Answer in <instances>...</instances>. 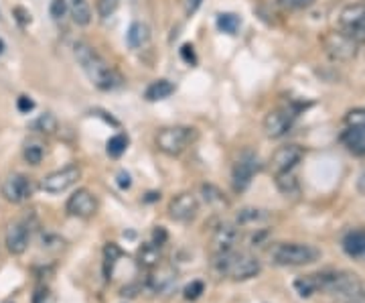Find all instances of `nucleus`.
<instances>
[{"label":"nucleus","mask_w":365,"mask_h":303,"mask_svg":"<svg viewBox=\"0 0 365 303\" xmlns=\"http://www.w3.org/2000/svg\"><path fill=\"white\" fill-rule=\"evenodd\" d=\"M76 59H78V64L83 69V74L90 78V81L96 86V88H100V90H114L118 88L120 84H122V78H120V74H118L114 67L110 66L108 61H106L104 57L100 55V53L96 51L93 47H90L88 43H76Z\"/></svg>","instance_id":"nucleus-1"},{"label":"nucleus","mask_w":365,"mask_h":303,"mask_svg":"<svg viewBox=\"0 0 365 303\" xmlns=\"http://www.w3.org/2000/svg\"><path fill=\"white\" fill-rule=\"evenodd\" d=\"M213 271L232 281H248L260 273L262 264L254 254H248V252H215Z\"/></svg>","instance_id":"nucleus-2"},{"label":"nucleus","mask_w":365,"mask_h":303,"mask_svg":"<svg viewBox=\"0 0 365 303\" xmlns=\"http://www.w3.org/2000/svg\"><path fill=\"white\" fill-rule=\"evenodd\" d=\"M319 287H321V293H329L341 303H357L364 297V285L359 277L347 271L319 273Z\"/></svg>","instance_id":"nucleus-3"},{"label":"nucleus","mask_w":365,"mask_h":303,"mask_svg":"<svg viewBox=\"0 0 365 303\" xmlns=\"http://www.w3.org/2000/svg\"><path fill=\"white\" fill-rule=\"evenodd\" d=\"M272 263L280 267H302L311 264L321 259V251L314 249L313 244H302V242H280L270 249Z\"/></svg>","instance_id":"nucleus-4"},{"label":"nucleus","mask_w":365,"mask_h":303,"mask_svg":"<svg viewBox=\"0 0 365 303\" xmlns=\"http://www.w3.org/2000/svg\"><path fill=\"white\" fill-rule=\"evenodd\" d=\"M197 139V131L191 126H169L157 134V146L165 155H181Z\"/></svg>","instance_id":"nucleus-5"},{"label":"nucleus","mask_w":365,"mask_h":303,"mask_svg":"<svg viewBox=\"0 0 365 303\" xmlns=\"http://www.w3.org/2000/svg\"><path fill=\"white\" fill-rule=\"evenodd\" d=\"M339 33L353 43H365V4H349L341 11Z\"/></svg>","instance_id":"nucleus-6"},{"label":"nucleus","mask_w":365,"mask_h":303,"mask_svg":"<svg viewBox=\"0 0 365 303\" xmlns=\"http://www.w3.org/2000/svg\"><path fill=\"white\" fill-rule=\"evenodd\" d=\"M260 172V159L256 153L252 151H244L234 165V172H232V179H234L235 192H244L248 189V185L252 184L254 175Z\"/></svg>","instance_id":"nucleus-7"},{"label":"nucleus","mask_w":365,"mask_h":303,"mask_svg":"<svg viewBox=\"0 0 365 303\" xmlns=\"http://www.w3.org/2000/svg\"><path fill=\"white\" fill-rule=\"evenodd\" d=\"M79 177H81V169H79L78 165H67V167L59 169V172H53L49 175H45L43 182H41V189L47 192V194H51V196L63 194L71 185L78 184Z\"/></svg>","instance_id":"nucleus-8"},{"label":"nucleus","mask_w":365,"mask_h":303,"mask_svg":"<svg viewBox=\"0 0 365 303\" xmlns=\"http://www.w3.org/2000/svg\"><path fill=\"white\" fill-rule=\"evenodd\" d=\"M2 196L6 202L11 204H23L26 199L33 196L35 192V185L31 182V177H26L23 173H11L0 187Z\"/></svg>","instance_id":"nucleus-9"},{"label":"nucleus","mask_w":365,"mask_h":303,"mask_svg":"<svg viewBox=\"0 0 365 303\" xmlns=\"http://www.w3.org/2000/svg\"><path fill=\"white\" fill-rule=\"evenodd\" d=\"M297 119V110L294 108H276L272 112L266 114L264 119V132L266 136L270 139H280L284 136L290 129H292V122Z\"/></svg>","instance_id":"nucleus-10"},{"label":"nucleus","mask_w":365,"mask_h":303,"mask_svg":"<svg viewBox=\"0 0 365 303\" xmlns=\"http://www.w3.org/2000/svg\"><path fill=\"white\" fill-rule=\"evenodd\" d=\"M179 281V273L175 267L170 264H157L150 273V277L146 281L148 289L153 291L155 295H169L170 291L177 287Z\"/></svg>","instance_id":"nucleus-11"},{"label":"nucleus","mask_w":365,"mask_h":303,"mask_svg":"<svg viewBox=\"0 0 365 303\" xmlns=\"http://www.w3.org/2000/svg\"><path fill=\"white\" fill-rule=\"evenodd\" d=\"M197 212H199V202L193 194H179L170 199L169 216L177 222H191L195 220Z\"/></svg>","instance_id":"nucleus-12"},{"label":"nucleus","mask_w":365,"mask_h":303,"mask_svg":"<svg viewBox=\"0 0 365 303\" xmlns=\"http://www.w3.org/2000/svg\"><path fill=\"white\" fill-rule=\"evenodd\" d=\"M302 157H304L302 146L284 145L280 146V149L272 155V159H270V167H272V172L276 173V175H278V173L292 172V169L299 165Z\"/></svg>","instance_id":"nucleus-13"},{"label":"nucleus","mask_w":365,"mask_h":303,"mask_svg":"<svg viewBox=\"0 0 365 303\" xmlns=\"http://www.w3.org/2000/svg\"><path fill=\"white\" fill-rule=\"evenodd\" d=\"M67 214L76 218H91L98 210V202L91 196L90 189H78L67 199Z\"/></svg>","instance_id":"nucleus-14"},{"label":"nucleus","mask_w":365,"mask_h":303,"mask_svg":"<svg viewBox=\"0 0 365 303\" xmlns=\"http://www.w3.org/2000/svg\"><path fill=\"white\" fill-rule=\"evenodd\" d=\"M29 240H31V226H29V222L16 220L6 230V251L14 254V257H19V254H23L26 251Z\"/></svg>","instance_id":"nucleus-15"},{"label":"nucleus","mask_w":365,"mask_h":303,"mask_svg":"<svg viewBox=\"0 0 365 303\" xmlns=\"http://www.w3.org/2000/svg\"><path fill=\"white\" fill-rule=\"evenodd\" d=\"M237 240H240V232L234 224H220L213 230L211 244H213L215 252H227L234 251Z\"/></svg>","instance_id":"nucleus-16"},{"label":"nucleus","mask_w":365,"mask_h":303,"mask_svg":"<svg viewBox=\"0 0 365 303\" xmlns=\"http://www.w3.org/2000/svg\"><path fill=\"white\" fill-rule=\"evenodd\" d=\"M343 251L355 261H365V230L353 228L343 237Z\"/></svg>","instance_id":"nucleus-17"},{"label":"nucleus","mask_w":365,"mask_h":303,"mask_svg":"<svg viewBox=\"0 0 365 303\" xmlns=\"http://www.w3.org/2000/svg\"><path fill=\"white\" fill-rule=\"evenodd\" d=\"M341 141L343 145L351 151L353 155H365V131L364 129H355V126H347L343 134H341Z\"/></svg>","instance_id":"nucleus-18"},{"label":"nucleus","mask_w":365,"mask_h":303,"mask_svg":"<svg viewBox=\"0 0 365 303\" xmlns=\"http://www.w3.org/2000/svg\"><path fill=\"white\" fill-rule=\"evenodd\" d=\"M327 49L339 59H349L351 55H355V43L351 39H347L345 35L337 33V35H333L331 39L327 41Z\"/></svg>","instance_id":"nucleus-19"},{"label":"nucleus","mask_w":365,"mask_h":303,"mask_svg":"<svg viewBox=\"0 0 365 303\" xmlns=\"http://www.w3.org/2000/svg\"><path fill=\"white\" fill-rule=\"evenodd\" d=\"M160 247H157L155 242H146L143 244L140 249H138V254H136V261L138 264L143 267V269H148V271H153L157 264H160Z\"/></svg>","instance_id":"nucleus-20"},{"label":"nucleus","mask_w":365,"mask_h":303,"mask_svg":"<svg viewBox=\"0 0 365 303\" xmlns=\"http://www.w3.org/2000/svg\"><path fill=\"white\" fill-rule=\"evenodd\" d=\"M170 94H175V86L170 84L169 79H157V81H153V84L146 88L144 98H146L148 102H158V100L169 98Z\"/></svg>","instance_id":"nucleus-21"},{"label":"nucleus","mask_w":365,"mask_h":303,"mask_svg":"<svg viewBox=\"0 0 365 303\" xmlns=\"http://www.w3.org/2000/svg\"><path fill=\"white\" fill-rule=\"evenodd\" d=\"M45 153H47V146L43 145L39 139H29L23 146V157L29 165H41Z\"/></svg>","instance_id":"nucleus-22"},{"label":"nucleus","mask_w":365,"mask_h":303,"mask_svg":"<svg viewBox=\"0 0 365 303\" xmlns=\"http://www.w3.org/2000/svg\"><path fill=\"white\" fill-rule=\"evenodd\" d=\"M148 26L144 23H132L130 29H128V35H126V41H128V47L130 49H140L143 45L148 43Z\"/></svg>","instance_id":"nucleus-23"},{"label":"nucleus","mask_w":365,"mask_h":303,"mask_svg":"<svg viewBox=\"0 0 365 303\" xmlns=\"http://www.w3.org/2000/svg\"><path fill=\"white\" fill-rule=\"evenodd\" d=\"M294 289H297L300 297H313L314 293H321V287H319V273L297 279L294 281Z\"/></svg>","instance_id":"nucleus-24"},{"label":"nucleus","mask_w":365,"mask_h":303,"mask_svg":"<svg viewBox=\"0 0 365 303\" xmlns=\"http://www.w3.org/2000/svg\"><path fill=\"white\" fill-rule=\"evenodd\" d=\"M71 14L79 26H88L91 23V9L88 0H71Z\"/></svg>","instance_id":"nucleus-25"},{"label":"nucleus","mask_w":365,"mask_h":303,"mask_svg":"<svg viewBox=\"0 0 365 303\" xmlns=\"http://www.w3.org/2000/svg\"><path fill=\"white\" fill-rule=\"evenodd\" d=\"M276 185H278V189H280L284 196H297V194H299V182H297V177L292 175V172L278 173V175H276Z\"/></svg>","instance_id":"nucleus-26"},{"label":"nucleus","mask_w":365,"mask_h":303,"mask_svg":"<svg viewBox=\"0 0 365 303\" xmlns=\"http://www.w3.org/2000/svg\"><path fill=\"white\" fill-rule=\"evenodd\" d=\"M235 220L240 226H256L266 220V214L262 210H256V208H244V210L237 212Z\"/></svg>","instance_id":"nucleus-27"},{"label":"nucleus","mask_w":365,"mask_h":303,"mask_svg":"<svg viewBox=\"0 0 365 303\" xmlns=\"http://www.w3.org/2000/svg\"><path fill=\"white\" fill-rule=\"evenodd\" d=\"M240 25H242V19L234 13H222L217 16V29L222 33H227V35H235L240 31Z\"/></svg>","instance_id":"nucleus-28"},{"label":"nucleus","mask_w":365,"mask_h":303,"mask_svg":"<svg viewBox=\"0 0 365 303\" xmlns=\"http://www.w3.org/2000/svg\"><path fill=\"white\" fill-rule=\"evenodd\" d=\"M201 194H203V198L209 206H213V208H225L227 206V199L223 198V194L215 185H201Z\"/></svg>","instance_id":"nucleus-29"},{"label":"nucleus","mask_w":365,"mask_h":303,"mask_svg":"<svg viewBox=\"0 0 365 303\" xmlns=\"http://www.w3.org/2000/svg\"><path fill=\"white\" fill-rule=\"evenodd\" d=\"M126 146H128V136H124V134H114V136L108 141L106 151H108V155H110V157L116 159L126 151Z\"/></svg>","instance_id":"nucleus-30"},{"label":"nucleus","mask_w":365,"mask_h":303,"mask_svg":"<svg viewBox=\"0 0 365 303\" xmlns=\"http://www.w3.org/2000/svg\"><path fill=\"white\" fill-rule=\"evenodd\" d=\"M33 131L41 132V134H53L57 131V119L53 114H41L39 119L33 122Z\"/></svg>","instance_id":"nucleus-31"},{"label":"nucleus","mask_w":365,"mask_h":303,"mask_svg":"<svg viewBox=\"0 0 365 303\" xmlns=\"http://www.w3.org/2000/svg\"><path fill=\"white\" fill-rule=\"evenodd\" d=\"M104 257H106V273H110V271H112V267L116 264L118 259L122 257V251L118 249V244L110 242V244H106Z\"/></svg>","instance_id":"nucleus-32"},{"label":"nucleus","mask_w":365,"mask_h":303,"mask_svg":"<svg viewBox=\"0 0 365 303\" xmlns=\"http://www.w3.org/2000/svg\"><path fill=\"white\" fill-rule=\"evenodd\" d=\"M345 122H347V126H355V129H364L365 131V110L364 108H357V110L347 112Z\"/></svg>","instance_id":"nucleus-33"},{"label":"nucleus","mask_w":365,"mask_h":303,"mask_svg":"<svg viewBox=\"0 0 365 303\" xmlns=\"http://www.w3.org/2000/svg\"><path fill=\"white\" fill-rule=\"evenodd\" d=\"M205 291V285H203V281H193V283H189L187 287H185V299H189V302H195L201 297V293Z\"/></svg>","instance_id":"nucleus-34"},{"label":"nucleus","mask_w":365,"mask_h":303,"mask_svg":"<svg viewBox=\"0 0 365 303\" xmlns=\"http://www.w3.org/2000/svg\"><path fill=\"white\" fill-rule=\"evenodd\" d=\"M118 2H120V0H98V13H100V16H102V19L112 16V14L116 13Z\"/></svg>","instance_id":"nucleus-35"},{"label":"nucleus","mask_w":365,"mask_h":303,"mask_svg":"<svg viewBox=\"0 0 365 303\" xmlns=\"http://www.w3.org/2000/svg\"><path fill=\"white\" fill-rule=\"evenodd\" d=\"M49 13L55 21L63 19L67 13V0H51V6H49Z\"/></svg>","instance_id":"nucleus-36"},{"label":"nucleus","mask_w":365,"mask_h":303,"mask_svg":"<svg viewBox=\"0 0 365 303\" xmlns=\"http://www.w3.org/2000/svg\"><path fill=\"white\" fill-rule=\"evenodd\" d=\"M33 303H55V295L47 287H39L33 295Z\"/></svg>","instance_id":"nucleus-37"},{"label":"nucleus","mask_w":365,"mask_h":303,"mask_svg":"<svg viewBox=\"0 0 365 303\" xmlns=\"http://www.w3.org/2000/svg\"><path fill=\"white\" fill-rule=\"evenodd\" d=\"M16 108H19V112H23V114H29L33 108H35V102L29 98V96H21L19 100H16Z\"/></svg>","instance_id":"nucleus-38"},{"label":"nucleus","mask_w":365,"mask_h":303,"mask_svg":"<svg viewBox=\"0 0 365 303\" xmlns=\"http://www.w3.org/2000/svg\"><path fill=\"white\" fill-rule=\"evenodd\" d=\"M181 57L189 64V66H195L197 64V55L193 51V45H182L181 47Z\"/></svg>","instance_id":"nucleus-39"},{"label":"nucleus","mask_w":365,"mask_h":303,"mask_svg":"<svg viewBox=\"0 0 365 303\" xmlns=\"http://www.w3.org/2000/svg\"><path fill=\"white\" fill-rule=\"evenodd\" d=\"M153 238H155V240H153V242H155V244H157V247H163V242H167V230H165V228H163V226H158L157 230H155V234H153Z\"/></svg>","instance_id":"nucleus-40"},{"label":"nucleus","mask_w":365,"mask_h":303,"mask_svg":"<svg viewBox=\"0 0 365 303\" xmlns=\"http://www.w3.org/2000/svg\"><path fill=\"white\" fill-rule=\"evenodd\" d=\"M203 4V0H187V14H195L199 11V6Z\"/></svg>","instance_id":"nucleus-41"},{"label":"nucleus","mask_w":365,"mask_h":303,"mask_svg":"<svg viewBox=\"0 0 365 303\" xmlns=\"http://www.w3.org/2000/svg\"><path fill=\"white\" fill-rule=\"evenodd\" d=\"M118 179H120V187H130V175L128 173H120Z\"/></svg>","instance_id":"nucleus-42"},{"label":"nucleus","mask_w":365,"mask_h":303,"mask_svg":"<svg viewBox=\"0 0 365 303\" xmlns=\"http://www.w3.org/2000/svg\"><path fill=\"white\" fill-rule=\"evenodd\" d=\"M357 189H359V194H364L365 196V169L359 173V177H357Z\"/></svg>","instance_id":"nucleus-43"},{"label":"nucleus","mask_w":365,"mask_h":303,"mask_svg":"<svg viewBox=\"0 0 365 303\" xmlns=\"http://www.w3.org/2000/svg\"><path fill=\"white\" fill-rule=\"evenodd\" d=\"M290 2H292V4H297V6H309L313 0H290Z\"/></svg>","instance_id":"nucleus-44"},{"label":"nucleus","mask_w":365,"mask_h":303,"mask_svg":"<svg viewBox=\"0 0 365 303\" xmlns=\"http://www.w3.org/2000/svg\"><path fill=\"white\" fill-rule=\"evenodd\" d=\"M4 51V43H2V39H0V53Z\"/></svg>","instance_id":"nucleus-45"}]
</instances>
